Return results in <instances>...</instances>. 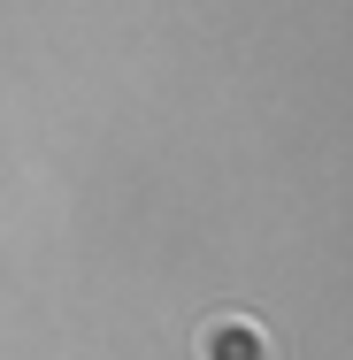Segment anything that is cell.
<instances>
[{
    "label": "cell",
    "mask_w": 353,
    "mask_h": 360,
    "mask_svg": "<svg viewBox=\"0 0 353 360\" xmlns=\"http://www.w3.org/2000/svg\"><path fill=\"white\" fill-rule=\"evenodd\" d=\"M200 360H277V338L254 314H208L200 322Z\"/></svg>",
    "instance_id": "obj_1"
}]
</instances>
